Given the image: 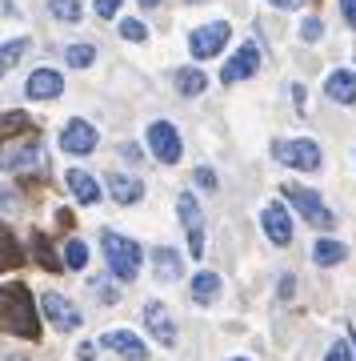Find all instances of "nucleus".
Wrapping results in <instances>:
<instances>
[{"label": "nucleus", "instance_id": "11", "mask_svg": "<svg viewBox=\"0 0 356 361\" xmlns=\"http://www.w3.org/2000/svg\"><path fill=\"white\" fill-rule=\"evenodd\" d=\"M256 68H260V49L248 40V44H241V49H236V56H232L229 65L220 68V80H224V85H236V80L253 77Z\"/></svg>", "mask_w": 356, "mask_h": 361}, {"label": "nucleus", "instance_id": "27", "mask_svg": "<svg viewBox=\"0 0 356 361\" xmlns=\"http://www.w3.org/2000/svg\"><path fill=\"white\" fill-rule=\"evenodd\" d=\"M64 61H68V68H89L96 61V44H68Z\"/></svg>", "mask_w": 356, "mask_h": 361}, {"label": "nucleus", "instance_id": "24", "mask_svg": "<svg viewBox=\"0 0 356 361\" xmlns=\"http://www.w3.org/2000/svg\"><path fill=\"white\" fill-rule=\"evenodd\" d=\"M344 257H348V245H341V241L320 237L317 245H312V261H317V265H341Z\"/></svg>", "mask_w": 356, "mask_h": 361}, {"label": "nucleus", "instance_id": "9", "mask_svg": "<svg viewBox=\"0 0 356 361\" xmlns=\"http://www.w3.org/2000/svg\"><path fill=\"white\" fill-rule=\"evenodd\" d=\"M177 213H180V221H184V229H189V249H192V257H201V253H204V217H201V201H196L192 193H180Z\"/></svg>", "mask_w": 356, "mask_h": 361}, {"label": "nucleus", "instance_id": "2", "mask_svg": "<svg viewBox=\"0 0 356 361\" xmlns=\"http://www.w3.org/2000/svg\"><path fill=\"white\" fill-rule=\"evenodd\" d=\"M101 249H104V261H108V273H113L116 281H132L140 273V265H144V249L116 229L101 233Z\"/></svg>", "mask_w": 356, "mask_h": 361}, {"label": "nucleus", "instance_id": "31", "mask_svg": "<svg viewBox=\"0 0 356 361\" xmlns=\"http://www.w3.org/2000/svg\"><path fill=\"white\" fill-rule=\"evenodd\" d=\"M324 361H356V353H352L348 341H332V349H329V357Z\"/></svg>", "mask_w": 356, "mask_h": 361}, {"label": "nucleus", "instance_id": "39", "mask_svg": "<svg viewBox=\"0 0 356 361\" xmlns=\"http://www.w3.org/2000/svg\"><path fill=\"white\" fill-rule=\"evenodd\" d=\"M184 4H204V0H184Z\"/></svg>", "mask_w": 356, "mask_h": 361}, {"label": "nucleus", "instance_id": "26", "mask_svg": "<svg viewBox=\"0 0 356 361\" xmlns=\"http://www.w3.org/2000/svg\"><path fill=\"white\" fill-rule=\"evenodd\" d=\"M49 13L56 20H64V25H77L84 16V8H80V0H49Z\"/></svg>", "mask_w": 356, "mask_h": 361}, {"label": "nucleus", "instance_id": "7", "mask_svg": "<svg viewBox=\"0 0 356 361\" xmlns=\"http://www.w3.org/2000/svg\"><path fill=\"white\" fill-rule=\"evenodd\" d=\"M40 313H44V317H49V325H52V329H61V334L80 329V310L64 293H56V289H49V293L40 297Z\"/></svg>", "mask_w": 356, "mask_h": 361}, {"label": "nucleus", "instance_id": "20", "mask_svg": "<svg viewBox=\"0 0 356 361\" xmlns=\"http://www.w3.org/2000/svg\"><path fill=\"white\" fill-rule=\"evenodd\" d=\"M28 249H32V257H37V265H40V269H49V273L64 269L61 261H56V253H52V245H49V233L32 229V237H28Z\"/></svg>", "mask_w": 356, "mask_h": 361}, {"label": "nucleus", "instance_id": "30", "mask_svg": "<svg viewBox=\"0 0 356 361\" xmlns=\"http://www.w3.org/2000/svg\"><path fill=\"white\" fill-rule=\"evenodd\" d=\"M120 37L132 40V44H140V40H148V28H144V20H132V16H125V20H120Z\"/></svg>", "mask_w": 356, "mask_h": 361}, {"label": "nucleus", "instance_id": "17", "mask_svg": "<svg viewBox=\"0 0 356 361\" xmlns=\"http://www.w3.org/2000/svg\"><path fill=\"white\" fill-rule=\"evenodd\" d=\"M324 92H329V101H336V104H356V73L352 68H336V73H329Z\"/></svg>", "mask_w": 356, "mask_h": 361}, {"label": "nucleus", "instance_id": "25", "mask_svg": "<svg viewBox=\"0 0 356 361\" xmlns=\"http://www.w3.org/2000/svg\"><path fill=\"white\" fill-rule=\"evenodd\" d=\"M177 89L184 92V97H201V92L208 89V77H204L201 68L189 65V68H180V73H177Z\"/></svg>", "mask_w": 356, "mask_h": 361}, {"label": "nucleus", "instance_id": "1", "mask_svg": "<svg viewBox=\"0 0 356 361\" xmlns=\"http://www.w3.org/2000/svg\"><path fill=\"white\" fill-rule=\"evenodd\" d=\"M0 334L40 341V305L32 301L25 281L0 285Z\"/></svg>", "mask_w": 356, "mask_h": 361}, {"label": "nucleus", "instance_id": "16", "mask_svg": "<svg viewBox=\"0 0 356 361\" xmlns=\"http://www.w3.org/2000/svg\"><path fill=\"white\" fill-rule=\"evenodd\" d=\"M64 180H68V189H72L80 205H101V180L92 177L89 169H68Z\"/></svg>", "mask_w": 356, "mask_h": 361}, {"label": "nucleus", "instance_id": "34", "mask_svg": "<svg viewBox=\"0 0 356 361\" xmlns=\"http://www.w3.org/2000/svg\"><path fill=\"white\" fill-rule=\"evenodd\" d=\"M341 16L348 28H356V0H341Z\"/></svg>", "mask_w": 356, "mask_h": 361}, {"label": "nucleus", "instance_id": "6", "mask_svg": "<svg viewBox=\"0 0 356 361\" xmlns=\"http://www.w3.org/2000/svg\"><path fill=\"white\" fill-rule=\"evenodd\" d=\"M232 37V25L229 20H212V25H201L189 32V52L196 61H208V56H217Z\"/></svg>", "mask_w": 356, "mask_h": 361}, {"label": "nucleus", "instance_id": "36", "mask_svg": "<svg viewBox=\"0 0 356 361\" xmlns=\"http://www.w3.org/2000/svg\"><path fill=\"white\" fill-rule=\"evenodd\" d=\"M77 357H80V361H92V357H96V345H92V341H84V345H77Z\"/></svg>", "mask_w": 356, "mask_h": 361}, {"label": "nucleus", "instance_id": "32", "mask_svg": "<svg viewBox=\"0 0 356 361\" xmlns=\"http://www.w3.org/2000/svg\"><path fill=\"white\" fill-rule=\"evenodd\" d=\"M300 37H305L308 44H312V40H320V37H324V25H320L317 16H308L305 25H300Z\"/></svg>", "mask_w": 356, "mask_h": 361}, {"label": "nucleus", "instance_id": "22", "mask_svg": "<svg viewBox=\"0 0 356 361\" xmlns=\"http://www.w3.org/2000/svg\"><path fill=\"white\" fill-rule=\"evenodd\" d=\"M217 293H220V277L212 269H204V273L192 277V301H196V305H212Z\"/></svg>", "mask_w": 356, "mask_h": 361}, {"label": "nucleus", "instance_id": "28", "mask_svg": "<svg viewBox=\"0 0 356 361\" xmlns=\"http://www.w3.org/2000/svg\"><path fill=\"white\" fill-rule=\"evenodd\" d=\"M84 265H89V245L72 237V241L64 245V269H84Z\"/></svg>", "mask_w": 356, "mask_h": 361}, {"label": "nucleus", "instance_id": "38", "mask_svg": "<svg viewBox=\"0 0 356 361\" xmlns=\"http://www.w3.org/2000/svg\"><path fill=\"white\" fill-rule=\"evenodd\" d=\"M156 4H160V0H140V8H156Z\"/></svg>", "mask_w": 356, "mask_h": 361}, {"label": "nucleus", "instance_id": "8", "mask_svg": "<svg viewBox=\"0 0 356 361\" xmlns=\"http://www.w3.org/2000/svg\"><path fill=\"white\" fill-rule=\"evenodd\" d=\"M101 145V133H96V125H89L84 116H77V121H68L61 129V149L72 157H89L92 149Z\"/></svg>", "mask_w": 356, "mask_h": 361}, {"label": "nucleus", "instance_id": "40", "mask_svg": "<svg viewBox=\"0 0 356 361\" xmlns=\"http://www.w3.org/2000/svg\"><path fill=\"white\" fill-rule=\"evenodd\" d=\"M229 361H248V357H229Z\"/></svg>", "mask_w": 356, "mask_h": 361}, {"label": "nucleus", "instance_id": "35", "mask_svg": "<svg viewBox=\"0 0 356 361\" xmlns=\"http://www.w3.org/2000/svg\"><path fill=\"white\" fill-rule=\"evenodd\" d=\"M196 185H201V189H217V177H212V169H196Z\"/></svg>", "mask_w": 356, "mask_h": 361}, {"label": "nucleus", "instance_id": "12", "mask_svg": "<svg viewBox=\"0 0 356 361\" xmlns=\"http://www.w3.org/2000/svg\"><path fill=\"white\" fill-rule=\"evenodd\" d=\"M61 92H64V77L56 73V68H37V73L25 80L28 101H56Z\"/></svg>", "mask_w": 356, "mask_h": 361}, {"label": "nucleus", "instance_id": "33", "mask_svg": "<svg viewBox=\"0 0 356 361\" xmlns=\"http://www.w3.org/2000/svg\"><path fill=\"white\" fill-rule=\"evenodd\" d=\"M116 8H120V0H92V13L101 16V20H113Z\"/></svg>", "mask_w": 356, "mask_h": 361}, {"label": "nucleus", "instance_id": "19", "mask_svg": "<svg viewBox=\"0 0 356 361\" xmlns=\"http://www.w3.org/2000/svg\"><path fill=\"white\" fill-rule=\"evenodd\" d=\"M16 265H25V245L8 225H0V273L16 269Z\"/></svg>", "mask_w": 356, "mask_h": 361}, {"label": "nucleus", "instance_id": "4", "mask_svg": "<svg viewBox=\"0 0 356 361\" xmlns=\"http://www.w3.org/2000/svg\"><path fill=\"white\" fill-rule=\"evenodd\" d=\"M280 197H288L293 209L308 221V225H317V229H332V225H336V217L324 209L320 193H312V189H305V185H280Z\"/></svg>", "mask_w": 356, "mask_h": 361}, {"label": "nucleus", "instance_id": "10", "mask_svg": "<svg viewBox=\"0 0 356 361\" xmlns=\"http://www.w3.org/2000/svg\"><path fill=\"white\" fill-rule=\"evenodd\" d=\"M260 225H265L272 245H293V217H288V209L280 205V201H272V205L260 213Z\"/></svg>", "mask_w": 356, "mask_h": 361}, {"label": "nucleus", "instance_id": "13", "mask_svg": "<svg viewBox=\"0 0 356 361\" xmlns=\"http://www.w3.org/2000/svg\"><path fill=\"white\" fill-rule=\"evenodd\" d=\"M101 345L113 349V353H120L125 361H144L148 357V345H144L132 329H108V334L101 337Z\"/></svg>", "mask_w": 356, "mask_h": 361}, {"label": "nucleus", "instance_id": "5", "mask_svg": "<svg viewBox=\"0 0 356 361\" xmlns=\"http://www.w3.org/2000/svg\"><path fill=\"white\" fill-rule=\"evenodd\" d=\"M144 141H148V153L160 161V165H177L180 161V133H177V125L172 121H153L148 125V133H144Z\"/></svg>", "mask_w": 356, "mask_h": 361}, {"label": "nucleus", "instance_id": "23", "mask_svg": "<svg viewBox=\"0 0 356 361\" xmlns=\"http://www.w3.org/2000/svg\"><path fill=\"white\" fill-rule=\"evenodd\" d=\"M25 133H32V121L25 113H0V149L16 137H25Z\"/></svg>", "mask_w": 356, "mask_h": 361}, {"label": "nucleus", "instance_id": "37", "mask_svg": "<svg viewBox=\"0 0 356 361\" xmlns=\"http://www.w3.org/2000/svg\"><path fill=\"white\" fill-rule=\"evenodd\" d=\"M272 8H305V0H268Z\"/></svg>", "mask_w": 356, "mask_h": 361}, {"label": "nucleus", "instance_id": "15", "mask_svg": "<svg viewBox=\"0 0 356 361\" xmlns=\"http://www.w3.org/2000/svg\"><path fill=\"white\" fill-rule=\"evenodd\" d=\"M104 185H108L113 201H120V205H136V201H144V180L128 177V173H120V169H113V173L104 177Z\"/></svg>", "mask_w": 356, "mask_h": 361}, {"label": "nucleus", "instance_id": "18", "mask_svg": "<svg viewBox=\"0 0 356 361\" xmlns=\"http://www.w3.org/2000/svg\"><path fill=\"white\" fill-rule=\"evenodd\" d=\"M153 273L160 277V281H180L184 265H180V253H177V249L156 245V249H153Z\"/></svg>", "mask_w": 356, "mask_h": 361}, {"label": "nucleus", "instance_id": "29", "mask_svg": "<svg viewBox=\"0 0 356 361\" xmlns=\"http://www.w3.org/2000/svg\"><path fill=\"white\" fill-rule=\"evenodd\" d=\"M89 289H96L101 305H116V301H120V289H116L113 281H104V277H89Z\"/></svg>", "mask_w": 356, "mask_h": 361}, {"label": "nucleus", "instance_id": "14", "mask_svg": "<svg viewBox=\"0 0 356 361\" xmlns=\"http://www.w3.org/2000/svg\"><path fill=\"white\" fill-rule=\"evenodd\" d=\"M144 325H148V334H153L165 349L177 345V325H172V317H168V310L160 301H148V305H144Z\"/></svg>", "mask_w": 356, "mask_h": 361}, {"label": "nucleus", "instance_id": "3", "mask_svg": "<svg viewBox=\"0 0 356 361\" xmlns=\"http://www.w3.org/2000/svg\"><path fill=\"white\" fill-rule=\"evenodd\" d=\"M272 157L280 165L288 169H300V173H317L320 169V145L308 141V137H288V141H272Z\"/></svg>", "mask_w": 356, "mask_h": 361}, {"label": "nucleus", "instance_id": "21", "mask_svg": "<svg viewBox=\"0 0 356 361\" xmlns=\"http://www.w3.org/2000/svg\"><path fill=\"white\" fill-rule=\"evenodd\" d=\"M28 49H32V40H28V37L4 40V44H0V77H4V73H13V68L25 61V52H28Z\"/></svg>", "mask_w": 356, "mask_h": 361}]
</instances>
